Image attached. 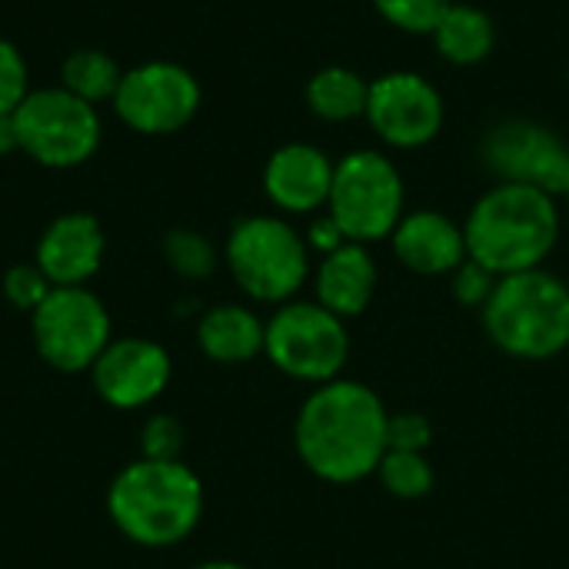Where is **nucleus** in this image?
Returning <instances> with one entry per match:
<instances>
[{
    "label": "nucleus",
    "mask_w": 569,
    "mask_h": 569,
    "mask_svg": "<svg viewBox=\"0 0 569 569\" xmlns=\"http://www.w3.org/2000/svg\"><path fill=\"white\" fill-rule=\"evenodd\" d=\"M370 83L350 67H323L307 83V107L327 123H347L367 113Z\"/></svg>",
    "instance_id": "aec40b11"
},
{
    "label": "nucleus",
    "mask_w": 569,
    "mask_h": 569,
    "mask_svg": "<svg viewBox=\"0 0 569 569\" xmlns=\"http://www.w3.org/2000/svg\"><path fill=\"white\" fill-rule=\"evenodd\" d=\"M193 569H250V567L233 563V560H207V563H200V567H193Z\"/></svg>",
    "instance_id": "2f4dec72"
},
{
    "label": "nucleus",
    "mask_w": 569,
    "mask_h": 569,
    "mask_svg": "<svg viewBox=\"0 0 569 569\" xmlns=\"http://www.w3.org/2000/svg\"><path fill=\"white\" fill-rule=\"evenodd\" d=\"M480 163L497 177V183H527L553 197H567V140L537 120L510 117L493 123L480 140Z\"/></svg>",
    "instance_id": "9d476101"
},
{
    "label": "nucleus",
    "mask_w": 569,
    "mask_h": 569,
    "mask_svg": "<svg viewBox=\"0 0 569 569\" xmlns=\"http://www.w3.org/2000/svg\"><path fill=\"white\" fill-rule=\"evenodd\" d=\"M200 97V83L183 63L147 60L123 70L113 110L130 130L143 137H167L183 130L197 117Z\"/></svg>",
    "instance_id": "9b49d317"
},
{
    "label": "nucleus",
    "mask_w": 569,
    "mask_h": 569,
    "mask_svg": "<svg viewBox=\"0 0 569 569\" xmlns=\"http://www.w3.org/2000/svg\"><path fill=\"white\" fill-rule=\"evenodd\" d=\"M50 290H53V283L47 280V273L37 263H13L3 273V297L10 300L13 310L33 313L47 300Z\"/></svg>",
    "instance_id": "393cba45"
},
{
    "label": "nucleus",
    "mask_w": 569,
    "mask_h": 569,
    "mask_svg": "<svg viewBox=\"0 0 569 569\" xmlns=\"http://www.w3.org/2000/svg\"><path fill=\"white\" fill-rule=\"evenodd\" d=\"M120 77H123V70L117 67V60L103 50H93V47L67 53V60L60 67V87L70 90L73 97L93 103V107L103 100L113 103Z\"/></svg>",
    "instance_id": "412c9836"
},
{
    "label": "nucleus",
    "mask_w": 569,
    "mask_h": 569,
    "mask_svg": "<svg viewBox=\"0 0 569 569\" xmlns=\"http://www.w3.org/2000/svg\"><path fill=\"white\" fill-rule=\"evenodd\" d=\"M267 320L243 303H217L197 320V347L220 367H240L263 357Z\"/></svg>",
    "instance_id": "a211bd4d"
},
{
    "label": "nucleus",
    "mask_w": 569,
    "mask_h": 569,
    "mask_svg": "<svg viewBox=\"0 0 569 569\" xmlns=\"http://www.w3.org/2000/svg\"><path fill=\"white\" fill-rule=\"evenodd\" d=\"M490 343L523 363L569 350V283L547 267L500 277L480 310Z\"/></svg>",
    "instance_id": "20e7f679"
},
{
    "label": "nucleus",
    "mask_w": 569,
    "mask_h": 569,
    "mask_svg": "<svg viewBox=\"0 0 569 569\" xmlns=\"http://www.w3.org/2000/svg\"><path fill=\"white\" fill-rule=\"evenodd\" d=\"M380 487L403 503H417L427 500L437 487V473L427 453H413V450H387L377 473Z\"/></svg>",
    "instance_id": "4be33fe9"
},
{
    "label": "nucleus",
    "mask_w": 569,
    "mask_h": 569,
    "mask_svg": "<svg viewBox=\"0 0 569 569\" xmlns=\"http://www.w3.org/2000/svg\"><path fill=\"white\" fill-rule=\"evenodd\" d=\"M170 377H173L170 353L147 337L110 340V347L90 367L97 397L113 410L150 407L167 390Z\"/></svg>",
    "instance_id": "ddd939ff"
},
{
    "label": "nucleus",
    "mask_w": 569,
    "mask_h": 569,
    "mask_svg": "<svg viewBox=\"0 0 569 569\" xmlns=\"http://www.w3.org/2000/svg\"><path fill=\"white\" fill-rule=\"evenodd\" d=\"M37 357L60 373H83L110 347V313L87 287H53L30 313Z\"/></svg>",
    "instance_id": "1a4fd4ad"
},
{
    "label": "nucleus",
    "mask_w": 569,
    "mask_h": 569,
    "mask_svg": "<svg viewBox=\"0 0 569 569\" xmlns=\"http://www.w3.org/2000/svg\"><path fill=\"white\" fill-rule=\"evenodd\" d=\"M390 250L417 277H450L467 260V237L440 210H410L390 233Z\"/></svg>",
    "instance_id": "dca6fc26"
},
{
    "label": "nucleus",
    "mask_w": 569,
    "mask_h": 569,
    "mask_svg": "<svg viewBox=\"0 0 569 569\" xmlns=\"http://www.w3.org/2000/svg\"><path fill=\"white\" fill-rule=\"evenodd\" d=\"M263 357L297 383H330L343 377L350 360V330L347 320L320 307L317 300H290L273 310L267 320Z\"/></svg>",
    "instance_id": "0eeeda50"
},
{
    "label": "nucleus",
    "mask_w": 569,
    "mask_h": 569,
    "mask_svg": "<svg viewBox=\"0 0 569 569\" xmlns=\"http://www.w3.org/2000/svg\"><path fill=\"white\" fill-rule=\"evenodd\" d=\"M430 37L443 60H450L457 67H473L490 57V50L497 43V27L483 7L453 0Z\"/></svg>",
    "instance_id": "6ab92c4d"
},
{
    "label": "nucleus",
    "mask_w": 569,
    "mask_h": 569,
    "mask_svg": "<svg viewBox=\"0 0 569 569\" xmlns=\"http://www.w3.org/2000/svg\"><path fill=\"white\" fill-rule=\"evenodd\" d=\"M20 150L50 170H70L87 163L103 137L93 103L73 97L63 87H40L13 110Z\"/></svg>",
    "instance_id": "6e6552de"
},
{
    "label": "nucleus",
    "mask_w": 569,
    "mask_h": 569,
    "mask_svg": "<svg viewBox=\"0 0 569 569\" xmlns=\"http://www.w3.org/2000/svg\"><path fill=\"white\" fill-rule=\"evenodd\" d=\"M567 197H569V190H567Z\"/></svg>",
    "instance_id": "473e14b6"
},
{
    "label": "nucleus",
    "mask_w": 569,
    "mask_h": 569,
    "mask_svg": "<svg viewBox=\"0 0 569 569\" xmlns=\"http://www.w3.org/2000/svg\"><path fill=\"white\" fill-rule=\"evenodd\" d=\"M313 300L337 313L340 320H353L367 313L377 297L380 270L367 243H343L340 250L320 257L313 267Z\"/></svg>",
    "instance_id": "f3484780"
},
{
    "label": "nucleus",
    "mask_w": 569,
    "mask_h": 569,
    "mask_svg": "<svg viewBox=\"0 0 569 569\" xmlns=\"http://www.w3.org/2000/svg\"><path fill=\"white\" fill-rule=\"evenodd\" d=\"M467 257L493 277L537 270L560 240L557 197L527 183H493L463 220Z\"/></svg>",
    "instance_id": "f03ea898"
},
{
    "label": "nucleus",
    "mask_w": 569,
    "mask_h": 569,
    "mask_svg": "<svg viewBox=\"0 0 569 569\" xmlns=\"http://www.w3.org/2000/svg\"><path fill=\"white\" fill-rule=\"evenodd\" d=\"M500 277H493L487 267H480L477 260H463L453 273H450V293L460 307H470V310H483V303L490 300L493 287H497Z\"/></svg>",
    "instance_id": "bb28decb"
},
{
    "label": "nucleus",
    "mask_w": 569,
    "mask_h": 569,
    "mask_svg": "<svg viewBox=\"0 0 569 569\" xmlns=\"http://www.w3.org/2000/svg\"><path fill=\"white\" fill-rule=\"evenodd\" d=\"M390 410L360 380L337 377L307 393L293 420V450L323 483L350 487L377 473L387 453Z\"/></svg>",
    "instance_id": "f257e3e1"
},
{
    "label": "nucleus",
    "mask_w": 569,
    "mask_h": 569,
    "mask_svg": "<svg viewBox=\"0 0 569 569\" xmlns=\"http://www.w3.org/2000/svg\"><path fill=\"white\" fill-rule=\"evenodd\" d=\"M183 423L170 413H153L147 417L143 430H140V453L147 460H183Z\"/></svg>",
    "instance_id": "a878e982"
},
{
    "label": "nucleus",
    "mask_w": 569,
    "mask_h": 569,
    "mask_svg": "<svg viewBox=\"0 0 569 569\" xmlns=\"http://www.w3.org/2000/svg\"><path fill=\"white\" fill-rule=\"evenodd\" d=\"M107 250L103 227L90 213H63L37 240L33 263L47 273L53 287H87L100 270Z\"/></svg>",
    "instance_id": "2eb2a0df"
},
{
    "label": "nucleus",
    "mask_w": 569,
    "mask_h": 569,
    "mask_svg": "<svg viewBox=\"0 0 569 569\" xmlns=\"http://www.w3.org/2000/svg\"><path fill=\"white\" fill-rule=\"evenodd\" d=\"M20 150V137H17V117L13 113H0V157Z\"/></svg>",
    "instance_id": "7c9ffc66"
},
{
    "label": "nucleus",
    "mask_w": 569,
    "mask_h": 569,
    "mask_svg": "<svg viewBox=\"0 0 569 569\" xmlns=\"http://www.w3.org/2000/svg\"><path fill=\"white\" fill-rule=\"evenodd\" d=\"M370 130L393 150L427 147L443 130V97L440 90L413 70H390L370 83L367 100Z\"/></svg>",
    "instance_id": "f8f14e48"
},
{
    "label": "nucleus",
    "mask_w": 569,
    "mask_h": 569,
    "mask_svg": "<svg viewBox=\"0 0 569 569\" xmlns=\"http://www.w3.org/2000/svg\"><path fill=\"white\" fill-rule=\"evenodd\" d=\"M107 513L113 527L143 550L183 543L203 517V480L183 460H133L110 490Z\"/></svg>",
    "instance_id": "7ed1b4c3"
},
{
    "label": "nucleus",
    "mask_w": 569,
    "mask_h": 569,
    "mask_svg": "<svg viewBox=\"0 0 569 569\" xmlns=\"http://www.w3.org/2000/svg\"><path fill=\"white\" fill-rule=\"evenodd\" d=\"M223 263L250 300L273 307L297 300L313 277V253L303 233L277 213L237 220L223 243Z\"/></svg>",
    "instance_id": "39448f33"
},
{
    "label": "nucleus",
    "mask_w": 569,
    "mask_h": 569,
    "mask_svg": "<svg viewBox=\"0 0 569 569\" xmlns=\"http://www.w3.org/2000/svg\"><path fill=\"white\" fill-rule=\"evenodd\" d=\"M333 167L337 163L313 143H283L267 157L263 193L283 213L310 217L317 210H327Z\"/></svg>",
    "instance_id": "4468645a"
},
{
    "label": "nucleus",
    "mask_w": 569,
    "mask_h": 569,
    "mask_svg": "<svg viewBox=\"0 0 569 569\" xmlns=\"http://www.w3.org/2000/svg\"><path fill=\"white\" fill-rule=\"evenodd\" d=\"M433 443V423L423 413H390L387 423V450H413V453H427Z\"/></svg>",
    "instance_id": "c85d7f7f"
},
{
    "label": "nucleus",
    "mask_w": 569,
    "mask_h": 569,
    "mask_svg": "<svg viewBox=\"0 0 569 569\" xmlns=\"http://www.w3.org/2000/svg\"><path fill=\"white\" fill-rule=\"evenodd\" d=\"M303 240H307L310 253H317V257H327V253L340 250L343 243H350V240H347V233L337 227V220H333L327 210H323V213H317V217L310 220V227H307Z\"/></svg>",
    "instance_id": "c756f323"
},
{
    "label": "nucleus",
    "mask_w": 569,
    "mask_h": 569,
    "mask_svg": "<svg viewBox=\"0 0 569 569\" xmlns=\"http://www.w3.org/2000/svg\"><path fill=\"white\" fill-rule=\"evenodd\" d=\"M327 213L353 243L390 240L407 213V187L390 157L380 150H350L333 167Z\"/></svg>",
    "instance_id": "423d86ee"
},
{
    "label": "nucleus",
    "mask_w": 569,
    "mask_h": 569,
    "mask_svg": "<svg viewBox=\"0 0 569 569\" xmlns=\"http://www.w3.org/2000/svg\"><path fill=\"white\" fill-rule=\"evenodd\" d=\"M27 93H30L27 60L10 40H0V113H13Z\"/></svg>",
    "instance_id": "cd10ccee"
},
{
    "label": "nucleus",
    "mask_w": 569,
    "mask_h": 569,
    "mask_svg": "<svg viewBox=\"0 0 569 569\" xmlns=\"http://www.w3.org/2000/svg\"><path fill=\"white\" fill-rule=\"evenodd\" d=\"M377 13L403 33H433L453 0H370Z\"/></svg>",
    "instance_id": "b1692460"
},
{
    "label": "nucleus",
    "mask_w": 569,
    "mask_h": 569,
    "mask_svg": "<svg viewBox=\"0 0 569 569\" xmlns=\"http://www.w3.org/2000/svg\"><path fill=\"white\" fill-rule=\"evenodd\" d=\"M163 257L183 280H207L217 270V247L197 230H170L163 240Z\"/></svg>",
    "instance_id": "5701e85b"
}]
</instances>
